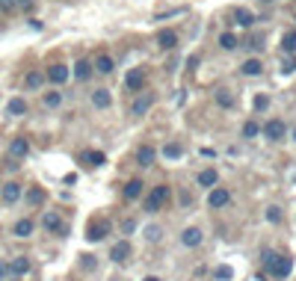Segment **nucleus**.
<instances>
[{
    "label": "nucleus",
    "mask_w": 296,
    "mask_h": 281,
    "mask_svg": "<svg viewBox=\"0 0 296 281\" xmlns=\"http://www.w3.org/2000/svg\"><path fill=\"white\" fill-rule=\"evenodd\" d=\"M201 240H204V234H201L198 228H187V231L181 234V243H184L187 249H196V246H201Z\"/></svg>",
    "instance_id": "nucleus-15"
},
{
    "label": "nucleus",
    "mask_w": 296,
    "mask_h": 281,
    "mask_svg": "<svg viewBox=\"0 0 296 281\" xmlns=\"http://www.w3.org/2000/svg\"><path fill=\"white\" fill-rule=\"evenodd\" d=\"M27 154H30V142L24 136H18V139L9 142V157L12 160H21V157H27Z\"/></svg>",
    "instance_id": "nucleus-12"
},
{
    "label": "nucleus",
    "mask_w": 296,
    "mask_h": 281,
    "mask_svg": "<svg viewBox=\"0 0 296 281\" xmlns=\"http://www.w3.org/2000/svg\"><path fill=\"white\" fill-rule=\"evenodd\" d=\"M133 228H136L133 219H125V222H122V231H125V234H133Z\"/></svg>",
    "instance_id": "nucleus-41"
},
{
    "label": "nucleus",
    "mask_w": 296,
    "mask_h": 281,
    "mask_svg": "<svg viewBox=\"0 0 296 281\" xmlns=\"http://www.w3.org/2000/svg\"><path fill=\"white\" fill-rule=\"evenodd\" d=\"M125 83H128L131 92H142V89H145V68H133Z\"/></svg>",
    "instance_id": "nucleus-13"
},
{
    "label": "nucleus",
    "mask_w": 296,
    "mask_h": 281,
    "mask_svg": "<svg viewBox=\"0 0 296 281\" xmlns=\"http://www.w3.org/2000/svg\"><path fill=\"white\" fill-rule=\"evenodd\" d=\"M240 71L249 74V77H258V74L263 71V65H261V60H246V63L240 65Z\"/></svg>",
    "instance_id": "nucleus-24"
},
{
    "label": "nucleus",
    "mask_w": 296,
    "mask_h": 281,
    "mask_svg": "<svg viewBox=\"0 0 296 281\" xmlns=\"http://www.w3.org/2000/svg\"><path fill=\"white\" fill-rule=\"evenodd\" d=\"M95 71L98 74H113V68H116V63H113V57L110 54H98V60H95Z\"/></svg>",
    "instance_id": "nucleus-18"
},
{
    "label": "nucleus",
    "mask_w": 296,
    "mask_h": 281,
    "mask_svg": "<svg viewBox=\"0 0 296 281\" xmlns=\"http://www.w3.org/2000/svg\"><path fill=\"white\" fill-rule=\"evenodd\" d=\"M231 15H234V21H237L240 27H252V21H255V15H252L249 9H240V6H237Z\"/></svg>",
    "instance_id": "nucleus-22"
},
{
    "label": "nucleus",
    "mask_w": 296,
    "mask_h": 281,
    "mask_svg": "<svg viewBox=\"0 0 296 281\" xmlns=\"http://www.w3.org/2000/svg\"><path fill=\"white\" fill-rule=\"evenodd\" d=\"M169 198H172V187H169V184L154 187L151 192H148V198H145V210H148V213H154V210H163Z\"/></svg>",
    "instance_id": "nucleus-1"
},
{
    "label": "nucleus",
    "mask_w": 296,
    "mask_h": 281,
    "mask_svg": "<svg viewBox=\"0 0 296 281\" xmlns=\"http://www.w3.org/2000/svg\"><path fill=\"white\" fill-rule=\"evenodd\" d=\"M42 228L45 231H51V234H60V237H66V222H63V216L60 213H54V210H48L45 216H42Z\"/></svg>",
    "instance_id": "nucleus-3"
},
{
    "label": "nucleus",
    "mask_w": 296,
    "mask_h": 281,
    "mask_svg": "<svg viewBox=\"0 0 296 281\" xmlns=\"http://www.w3.org/2000/svg\"><path fill=\"white\" fill-rule=\"evenodd\" d=\"M216 181H219V175H216V169H204L201 175H198V187H216Z\"/></svg>",
    "instance_id": "nucleus-23"
},
{
    "label": "nucleus",
    "mask_w": 296,
    "mask_h": 281,
    "mask_svg": "<svg viewBox=\"0 0 296 281\" xmlns=\"http://www.w3.org/2000/svg\"><path fill=\"white\" fill-rule=\"evenodd\" d=\"M92 104H95L98 110H107V107L113 104V95L107 92V89H95V92H92Z\"/></svg>",
    "instance_id": "nucleus-20"
},
{
    "label": "nucleus",
    "mask_w": 296,
    "mask_h": 281,
    "mask_svg": "<svg viewBox=\"0 0 296 281\" xmlns=\"http://www.w3.org/2000/svg\"><path fill=\"white\" fill-rule=\"evenodd\" d=\"M15 6L24 9V12H30V9H33V0H15Z\"/></svg>",
    "instance_id": "nucleus-42"
},
{
    "label": "nucleus",
    "mask_w": 296,
    "mask_h": 281,
    "mask_svg": "<svg viewBox=\"0 0 296 281\" xmlns=\"http://www.w3.org/2000/svg\"><path fill=\"white\" fill-rule=\"evenodd\" d=\"M142 281H163V278H157V275H148V278H142Z\"/></svg>",
    "instance_id": "nucleus-45"
},
{
    "label": "nucleus",
    "mask_w": 296,
    "mask_h": 281,
    "mask_svg": "<svg viewBox=\"0 0 296 281\" xmlns=\"http://www.w3.org/2000/svg\"><path fill=\"white\" fill-rule=\"evenodd\" d=\"M231 201V192L225 187H213L210 189V195H207V204L213 207V210H219V207H225Z\"/></svg>",
    "instance_id": "nucleus-6"
},
{
    "label": "nucleus",
    "mask_w": 296,
    "mask_h": 281,
    "mask_svg": "<svg viewBox=\"0 0 296 281\" xmlns=\"http://www.w3.org/2000/svg\"><path fill=\"white\" fill-rule=\"evenodd\" d=\"M151 104H154V95L151 92H136V101H133V107H131V116H145V113L151 110Z\"/></svg>",
    "instance_id": "nucleus-4"
},
{
    "label": "nucleus",
    "mask_w": 296,
    "mask_h": 281,
    "mask_svg": "<svg viewBox=\"0 0 296 281\" xmlns=\"http://www.w3.org/2000/svg\"><path fill=\"white\" fill-rule=\"evenodd\" d=\"M125 198H128V201H133V198H142V181H139V178H133V181H128V184H125Z\"/></svg>",
    "instance_id": "nucleus-21"
},
{
    "label": "nucleus",
    "mask_w": 296,
    "mask_h": 281,
    "mask_svg": "<svg viewBox=\"0 0 296 281\" xmlns=\"http://www.w3.org/2000/svg\"><path fill=\"white\" fill-rule=\"evenodd\" d=\"M30 266H33V263H30V257L18 254V257L9 263V275H12V278H21V275H27V272H30Z\"/></svg>",
    "instance_id": "nucleus-9"
},
{
    "label": "nucleus",
    "mask_w": 296,
    "mask_h": 281,
    "mask_svg": "<svg viewBox=\"0 0 296 281\" xmlns=\"http://www.w3.org/2000/svg\"><path fill=\"white\" fill-rule=\"evenodd\" d=\"M266 263H269V272H272L275 278H287L290 269H293V257H290V254H278V257L266 254Z\"/></svg>",
    "instance_id": "nucleus-2"
},
{
    "label": "nucleus",
    "mask_w": 296,
    "mask_h": 281,
    "mask_svg": "<svg viewBox=\"0 0 296 281\" xmlns=\"http://www.w3.org/2000/svg\"><path fill=\"white\" fill-rule=\"evenodd\" d=\"M3 278H12V275H9V263H6V260H0V281Z\"/></svg>",
    "instance_id": "nucleus-43"
},
{
    "label": "nucleus",
    "mask_w": 296,
    "mask_h": 281,
    "mask_svg": "<svg viewBox=\"0 0 296 281\" xmlns=\"http://www.w3.org/2000/svg\"><path fill=\"white\" fill-rule=\"evenodd\" d=\"M181 154H184V148H181L178 142H166L163 145V157H169V160H178Z\"/></svg>",
    "instance_id": "nucleus-27"
},
{
    "label": "nucleus",
    "mask_w": 296,
    "mask_h": 281,
    "mask_svg": "<svg viewBox=\"0 0 296 281\" xmlns=\"http://www.w3.org/2000/svg\"><path fill=\"white\" fill-rule=\"evenodd\" d=\"M266 219H269V222H281V210H278V207H269V210H266Z\"/></svg>",
    "instance_id": "nucleus-38"
},
{
    "label": "nucleus",
    "mask_w": 296,
    "mask_h": 281,
    "mask_svg": "<svg viewBox=\"0 0 296 281\" xmlns=\"http://www.w3.org/2000/svg\"><path fill=\"white\" fill-rule=\"evenodd\" d=\"M255 107H258V110H266V107H269V98H266V95H258V98H255Z\"/></svg>",
    "instance_id": "nucleus-40"
},
{
    "label": "nucleus",
    "mask_w": 296,
    "mask_h": 281,
    "mask_svg": "<svg viewBox=\"0 0 296 281\" xmlns=\"http://www.w3.org/2000/svg\"><path fill=\"white\" fill-rule=\"evenodd\" d=\"M83 266H86V269H95V266H98L95 254H83Z\"/></svg>",
    "instance_id": "nucleus-39"
},
{
    "label": "nucleus",
    "mask_w": 296,
    "mask_h": 281,
    "mask_svg": "<svg viewBox=\"0 0 296 281\" xmlns=\"http://www.w3.org/2000/svg\"><path fill=\"white\" fill-rule=\"evenodd\" d=\"M68 74H71V71H68V65H63V63H54L51 68H48V74H45V77H48L51 83H57V86H63V83L68 80Z\"/></svg>",
    "instance_id": "nucleus-7"
},
{
    "label": "nucleus",
    "mask_w": 296,
    "mask_h": 281,
    "mask_svg": "<svg viewBox=\"0 0 296 281\" xmlns=\"http://www.w3.org/2000/svg\"><path fill=\"white\" fill-rule=\"evenodd\" d=\"M281 71H284V74H293V71H296V57H290V54H287V60L281 63Z\"/></svg>",
    "instance_id": "nucleus-35"
},
{
    "label": "nucleus",
    "mask_w": 296,
    "mask_h": 281,
    "mask_svg": "<svg viewBox=\"0 0 296 281\" xmlns=\"http://www.w3.org/2000/svg\"><path fill=\"white\" fill-rule=\"evenodd\" d=\"M107 234H110V225H107L104 219H98V222H92V225H89V231H86V240H89V243H101Z\"/></svg>",
    "instance_id": "nucleus-8"
},
{
    "label": "nucleus",
    "mask_w": 296,
    "mask_h": 281,
    "mask_svg": "<svg viewBox=\"0 0 296 281\" xmlns=\"http://www.w3.org/2000/svg\"><path fill=\"white\" fill-rule=\"evenodd\" d=\"M219 45H222L225 51H234V48H237V36H234V33H222V36H219Z\"/></svg>",
    "instance_id": "nucleus-33"
},
{
    "label": "nucleus",
    "mask_w": 296,
    "mask_h": 281,
    "mask_svg": "<svg viewBox=\"0 0 296 281\" xmlns=\"http://www.w3.org/2000/svg\"><path fill=\"white\" fill-rule=\"evenodd\" d=\"M92 71H95V65L89 63V60H80V63L74 65V77H77V80H89Z\"/></svg>",
    "instance_id": "nucleus-19"
},
{
    "label": "nucleus",
    "mask_w": 296,
    "mask_h": 281,
    "mask_svg": "<svg viewBox=\"0 0 296 281\" xmlns=\"http://www.w3.org/2000/svg\"><path fill=\"white\" fill-rule=\"evenodd\" d=\"M157 45H160L163 51H172V48L178 45V33L175 30H160L157 33Z\"/></svg>",
    "instance_id": "nucleus-17"
},
{
    "label": "nucleus",
    "mask_w": 296,
    "mask_h": 281,
    "mask_svg": "<svg viewBox=\"0 0 296 281\" xmlns=\"http://www.w3.org/2000/svg\"><path fill=\"white\" fill-rule=\"evenodd\" d=\"M281 48H284V54H290V57L296 54V30H287L281 36Z\"/></svg>",
    "instance_id": "nucleus-25"
},
{
    "label": "nucleus",
    "mask_w": 296,
    "mask_h": 281,
    "mask_svg": "<svg viewBox=\"0 0 296 281\" xmlns=\"http://www.w3.org/2000/svg\"><path fill=\"white\" fill-rule=\"evenodd\" d=\"M6 110H9V116H24V113H27V101H24V98H12Z\"/></svg>",
    "instance_id": "nucleus-26"
},
{
    "label": "nucleus",
    "mask_w": 296,
    "mask_h": 281,
    "mask_svg": "<svg viewBox=\"0 0 296 281\" xmlns=\"http://www.w3.org/2000/svg\"><path fill=\"white\" fill-rule=\"evenodd\" d=\"M263 3H272V0H263Z\"/></svg>",
    "instance_id": "nucleus-46"
},
{
    "label": "nucleus",
    "mask_w": 296,
    "mask_h": 281,
    "mask_svg": "<svg viewBox=\"0 0 296 281\" xmlns=\"http://www.w3.org/2000/svg\"><path fill=\"white\" fill-rule=\"evenodd\" d=\"M21 192H24V187H21L18 181H9V184H3V189H0V195H3L6 204H15V201L21 198Z\"/></svg>",
    "instance_id": "nucleus-11"
},
{
    "label": "nucleus",
    "mask_w": 296,
    "mask_h": 281,
    "mask_svg": "<svg viewBox=\"0 0 296 281\" xmlns=\"http://www.w3.org/2000/svg\"><path fill=\"white\" fill-rule=\"evenodd\" d=\"M258 133H261V125H258V122H255V119H252V122H246V125H243V136H246V139H255V136H258Z\"/></svg>",
    "instance_id": "nucleus-30"
},
{
    "label": "nucleus",
    "mask_w": 296,
    "mask_h": 281,
    "mask_svg": "<svg viewBox=\"0 0 296 281\" xmlns=\"http://www.w3.org/2000/svg\"><path fill=\"white\" fill-rule=\"evenodd\" d=\"M154 160H157V151H154L151 145H139V148H136V163H139L142 169L154 166Z\"/></svg>",
    "instance_id": "nucleus-14"
},
{
    "label": "nucleus",
    "mask_w": 296,
    "mask_h": 281,
    "mask_svg": "<svg viewBox=\"0 0 296 281\" xmlns=\"http://www.w3.org/2000/svg\"><path fill=\"white\" fill-rule=\"evenodd\" d=\"M83 160H86L89 166H104V160H107V157L101 154V151H86V154H83Z\"/></svg>",
    "instance_id": "nucleus-32"
},
{
    "label": "nucleus",
    "mask_w": 296,
    "mask_h": 281,
    "mask_svg": "<svg viewBox=\"0 0 296 281\" xmlns=\"http://www.w3.org/2000/svg\"><path fill=\"white\" fill-rule=\"evenodd\" d=\"M24 83H27V89H39V86L45 83V74H42V71H30Z\"/></svg>",
    "instance_id": "nucleus-28"
},
{
    "label": "nucleus",
    "mask_w": 296,
    "mask_h": 281,
    "mask_svg": "<svg viewBox=\"0 0 296 281\" xmlns=\"http://www.w3.org/2000/svg\"><path fill=\"white\" fill-rule=\"evenodd\" d=\"M284 122H278V119H272V122H266L263 125V136L266 139H272V142H278V139H284Z\"/></svg>",
    "instance_id": "nucleus-10"
},
{
    "label": "nucleus",
    "mask_w": 296,
    "mask_h": 281,
    "mask_svg": "<svg viewBox=\"0 0 296 281\" xmlns=\"http://www.w3.org/2000/svg\"><path fill=\"white\" fill-rule=\"evenodd\" d=\"M27 201L33 204V207H39L42 201H45V189H39V187H33L30 192H27Z\"/></svg>",
    "instance_id": "nucleus-31"
},
{
    "label": "nucleus",
    "mask_w": 296,
    "mask_h": 281,
    "mask_svg": "<svg viewBox=\"0 0 296 281\" xmlns=\"http://www.w3.org/2000/svg\"><path fill=\"white\" fill-rule=\"evenodd\" d=\"M145 237H148V240L154 243V240H160V237H163V231H160L157 225H148V231H145Z\"/></svg>",
    "instance_id": "nucleus-36"
},
{
    "label": "nucleus",
    "mask_w": 296,
    "mask_h": 281,
    "mask_svg": "<svg viewBox=\"0 0 296 281\" xmlns=\"http://www.w3.org/2000/svg\"><path fill=\"white\" fill-rule=\"evenodd\" d=\"M0 9H3V12H12V9H15V0H0Z\"/></svg>",
    "instance_id": "nucleus-44"
},
{
    "label": "nucleus",
    "mask_w": 296,
    "mask_h": 281,
    "mask_svg": "<svg viewBox=\"0 0 296 281\" xmlns=\"http://www.w3.org/2000/svg\"><path fill=\"white\" fill-rule=\"evenodd\" d=\"M216 104L219 107H234V95L228 89H216Z\"/></svg>",
    "instance_id": "nucleus-29"
},
{
    "label": "nucleus",
    "mask_w": 296,
    "mask_h": 281,
    "mask_svg": "<svg viewBox=\"0 0 296 281\" xmlns=\"http://www.w3.org/2000/svg\"><path fill=\"white\" fill-rule=\"evenodd\" d=\"M213 275H216L219 281H231V275H234V272H231V266H219V269H216Z\"/></svg>",
    "instance_id": "nucleus-37"
},
{
    "label": "nucleus",
    "mask_w": 296,
    "mask_h": 281,
    "mask_svg": "<svg viewBox=\"0 0 296 281\" xmlns=\"http://www.w3.org/2000/svg\"><path fill=\"white\" fill-rule=\"evenodd\" d=\"M131 254H133V246L128 243V240H119V243L110 249V260H113V263H125Z\"/></svg>",
    "instance_id": "nucleus-5"
},
{
    "label": "nucleus",
    "mask_w": 296,
    "mask_h": 281,
    "mask_svg": "<svg viewBox=\"0 0 296 281\" xmlns=\"http://www.w3.org/2000/svg\"><path fill=\"white\" fill-rule=\"evenodd\" d=\"M33 231H36L33 219H18V222H15V228H12V234H15V237H21V240H24V237H30Z\"/></svg>",
    "instance_id": "nucleus-16"
},
{
    "label": "nucleus",
    "mask_w": 296,
    "mask_h": 281,
    "mask_svg": "<svg viewBox=\"0 0 296 281\" xmlns=\"http://www.w3.org/2000/svg\"><path fill=\"white\" fill-rule=\"evenodd\" d=\"M293 139H296V130H293Z\"/></svg>",
    "instance_id": "nucleus-47"
},
{
    "label": "nucleus",
    "mask_w": 296,
    "mask_h": 281,
    "mask_svg": "<svg viewBox=\"0 0 296 281\" xmlns=\"http://www.w3.org/2000/svg\"><path fill=\"white\" fill-rule=\"evenodd\" d=\"M63 104V92H48L45 95V107H60Z\"/></svg>",
    "instance_id": "nucleus-34"
}]
</instances>
